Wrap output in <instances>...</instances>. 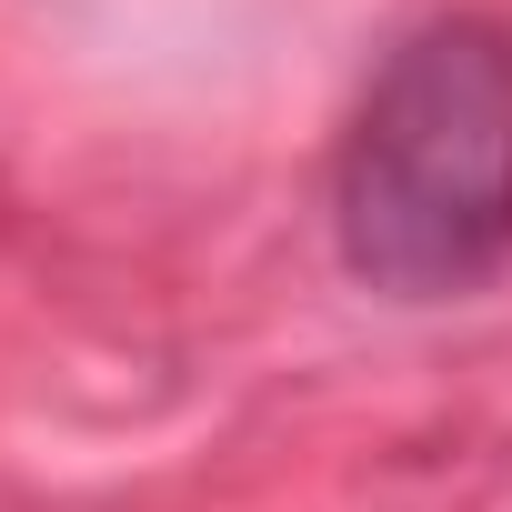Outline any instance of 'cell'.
Wrapping results in <instances>:
<instances>
[{
    "label": "cell",
    "mask_w": 512,
    "mask_h": 512,
    "mask_svg": "<svg viewBox=\"0 0 512 512\" xmlns=\"http://www.w3.org/2000/svg\"><path fill=\"white\" fill-rule=\"evenodd\" d=\"M332 251L382 302H462L512 262V31L442 11L382 51L332 141Z\"/></svg>",
    "instance_id": "1"
}]
</instances>
